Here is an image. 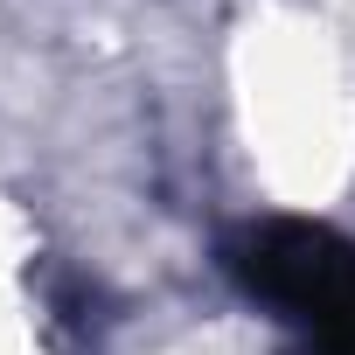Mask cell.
<instances>
[{
    "label": "cell",
    "instance_id": "obj_1",
    "mask_svg": "<svg viewBox=\"0 0 355 355\" xmlns=\"http://www.w3.org/2000/svg\"><path fill=\"white\" fill-rule=\"evenodd\" d=\"M230 272L313 355H355V244L334 223L272 216L230 237Z\"/></svg>",
    "mask_w": 355,
    "mask_h": 355
}]
</instances>
